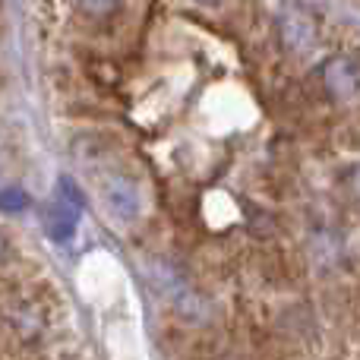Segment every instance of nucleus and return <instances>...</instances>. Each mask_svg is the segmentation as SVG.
Segmentation results:
<instances>
[{
    "label": "nucleus",
    "instance_id": "obj_1",
    "mask_svg": "<svg viewBox=\"0 0 360 360\" xmlns=\"http://www.w3.org/2000/svg\"><path fill=\"white\" fill-rule=\"evenodd\" d=\"M152 278H155V288L171 300V307L177 310V316L184 319V323L199 326L209 319V300L186 281V275L180 272L174 262L155 259L152 262Z\"/></svg>",
    "mask_w": 360,
    "mask_h": 360
},
{
    "label": "nucleus",
    "instance_id": "obj_2",
    "mask_svg": "<svg viewBox=\"0 0 360 360\" xmlns=\"http://www.w3.org/2000/svg\"><path fill=\"white\" fill-rule=\"evenodd\" d=\"M278 38L285 44V51L297 57H307L319 41V29H316V19L297 4H285L278 10Z\"/></svg>",
    "mask_w": 360,
    "mask_h": 360
},
{
    "label": "nucleus",
    "instance_id": "obj_3",
    "mask_svg": "<svg viewBox=\"0 0 360 360\" xmlns=\"http://www.w3.org/2000/svg\"><path fill=\"white\" fill-rule=\"evenodd\" d=\"M101 199H105L108 215L120 224H133L139 218V212H143L139 186L127 174H108L101 180Z\"/></svg>",
    "mask_w": 360,
    "mask_h": 360
},
{
    "label": "nucleus",
    "instance_id": "obj_4",
    "mask_svg": "<svg viewBox=\"0 0 360 360\" xmlns=\"http://www.w3.org/2000/svg\"><path fill=\"white\" fill-rule=\"evenodd\" d=\"M319 76H323L326 92L335 101H351L360 95V67L351 57H345V54L329 57L323 63V70H319Z\"/></svg>",
    "mask_w": 360,
    "mask_h": 360
},
{
    "label": "nucleus",
    "instance_id": "obj_5",
    "mask_svg": "<svg viewBox=\"0 0 360 360\" xmlns=\"http://www.w3.org/2000/svg\"><path fill=\"white\" fill-rule=\"evenodd\" d=\"M6 323H10L13 335L22 338V342H35V338H41L44 326H48L44 323V310L29 297H19L6 307Z\"/></svg>",
    "mask_w": 360,
    "mask_h": 360
},
{
    "label": "nucleus",
    "instance_id": "obj_6",
    "mask_svg": "<svg viewBox=\"0 0 360 360\" xmlns=\"http://www.w3.org/2000/svg\"><path fill=\"white\" fill-rule=\"evenodd\" d=\"M76 221H79V212L63 205V202L51 205V209L44 212V228H48L51 240H57V243L70 240V237L76 234Z\"/></svg>",
    "mask_w": 360,
    "mask_h": 360
},
{
    "label": "nucleus",
    "instance_id": "obj_7",
    "mask_svg": "<svg viewBox=\"0 0 360 360\" xmlns=\"http://www.w3.org/2000/svg\"><path fill=\"white\" fill-rule=\"evenodd\" d=\"M76 6H79V13L86 19H92V22H108V19H114L120 13L124 0H76Z\"/></svg>",
    "mask_w": 360,
    "mask_h": 360
},
{
    "label": "nucleus",
    "instance_id": "obj_8",
    "mask_svg": "<svg viewBox=\"0 0 360 360\" xmlns=\"http://www.w3.org/2000/svg\"><path fill=\"white\" fill-rule=\"evenodd\" d=\"M0 205H4L6 215H16V212H25L29 196H25V190H19V186H6L4 196H0Z\"/></svg>",
    "mask_w": 360,
    "mask_h": 360
},
{
    "label": "nucleus",
    "instance_id": "obj_9",
    "mask_svg": "<svg viewBox=\"0 0 360 360\" xmlns=\"http://www.w3.org/2000/svg\"><path fill=\"white\" fill-rule=\"evenodd\" d=\"M57 186H60V202L79 212V209H82V193L73 186V180H70V177H60V184H57Z\"/></svg>",
    "mask_w": 360,
    "mask_h": 360
},
{
    "label": "nucleus",
    "instance_id": "obj_10",
    "mask_svg": "<svg viewBox=\"0 0 360 360\" xmlns=\"http://www.w3.org/2000/svg\"><path fill=\"white\" fill-rule=\"evenodd\" d=\"M351 193H354V196L360 199V165L354 171H351Z\"/></svg>",
    "mask_w": 360,
    "mask_h": 360
},
{
    "label": "nucleus",
    "instance_id": "obj_11",
    "mask_svg": "<svg viewBox=\"0 0 360 360\" xmlns=\"http://www.w3.org/2000/svg\"><path fill=\"white\" fill-rule=\"evenodd\" d=\"M196 4H202V6H215L218 0H196Z\"/></svg>",
    "mask_w": 360,
    "mask_h": 360
}]
</instances>
